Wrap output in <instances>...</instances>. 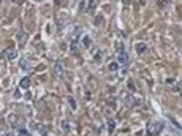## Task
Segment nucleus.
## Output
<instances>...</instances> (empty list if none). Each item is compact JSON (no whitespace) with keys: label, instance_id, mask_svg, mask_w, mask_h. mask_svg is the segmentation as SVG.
Masks as SVG:
<instances>
[{"label":"nucleus","instance_id":"6","mask_svg":"<svg viewBox=\"0 0 182 136\" xmlns=\"http://www.w3.org/2000/svg\"><path fill=\"white\" fill-rule=\"evenodd\" d=\"M10 124H11L13 127H19V125H21V120H19L18 116H10Z\"/></svg>","mask_w":182,"mask_h":136},{"label":"nucleus","instance_id":"15","mask_svg":"<svg viewBox=\"0 0 182 136\" xmlns=\"http://www.w3.org/2000/svg\"><path fill=\"white\" fill-rule=\"evenodd\" d=\"M94 60H95V62H100V60H101V51H97V54H95V57H94Z\"/></svg>","mask_w":182,"mask_h":136},{"label":"nucleus","instance_id":"17","mask_svg":"<svg viewBox=\"0 0 182 136\" xmlns=\"http://www.w3.org/2000/svg\"><path fill=\"white\" fill-rule=\"evenodd\" d=\"M62 128H64L65 131H68V130H70V124H68V122H65V120H64V122H62Z\"/></svg>","mask_w":182,"mask_h":136},{"label":"nucleus","instance_id":"9","mask_svg":"<svg viewBox=\"0 0 182 136\" xmlns=\"http://www.w3.org/2000/svg\"><path fill=\"white\" fill-rule=\"evenodd\" d=\"M82 46L84 48H90V37L89 35H84L82 37Z\"/></svg>","mask_w":182,"mask_h":136},{"label":"nucleus","instance_id":"13","mask_svg":"<svg viewBox=\"0 0 182 136\" xmlns=\"http://www.w3.org/2000/svg\"><path fill=\"white\" fill-rule=\"evenodd\" d=\"M68 103H70V106H71V109H76V101H74L73 97H68Z\"/></svg>","mask_w":182,"mask_h":136},{"label":"nucleus","instance_id":"8","mask_svg":"<svg viewBox=\"0 0 182 136\" xmlns=\"http://www.w3.org/2000/svg\"><path fill=\"white\" fill-rule=\"evenodd\" d=\"M119 65H121V63H119L117 60H116V62H111L109 65H108V70H109V71H117V70H119Z\"/></svg>","mask_w":182,"mask_h":136},{"label":"nucleus","instance_id":"2","mask_svg":"<svg viewBox=\"0 0 182 136\" xmlns=\"http://www.w3.org/2000/svg\"><path fill=\"white\" fill-rule=\"evenodd\" d=\"M162 127H163L162 122H149L146 130H147V133L151 136H155V134H158L160 131H162Z\"/></svg>","mask_w":182,"mask_h":136},{"label":"nucleus","instance_id":"11","mask_svg":"<svg viewBox=\"0 0 182 136\" xmlns=\"http://www.w3.org/2000/svg\"><path fill=\"white\" fill-rule=\"evenodd\" d=\"M29 85H30V79H29V78H24V79L21 81V87L27 89V87H29Z\"/></svg>","mask_w":182,"mask_h":136},{"label":"nucleus","instance_id":"10","mask_svg":"<svg viewBox=\"0 0 182 136\" xmlns=\"http://www.w3.org/2000/svg\"><path fill=\"white\" fill-rule=\"evenodd\" d=\"M37 130H38V133L41 134V136H46V127L45 125H37Z\"/></svg>","mask_w":182,"mask_h":136},{"label":"nucleus","instance_id":"21","mask_svg":"<svg viewBox=\"0 0 182 136\" xmlns=\"http://www.w3.org/2000/svg\"><path fill=\"white\" fill-rule=\"evenodd\" d=\"M0 2H2V0H0Z\"/></svg>","mask_w":182,"mask_h":136},{"label":"nucleus","instance_id":"7","mask_svg":"<svg viewBox=\"0 0 182 136\" xmlns=\"http://www.w3.org/2000/svg\"><path fill=\"white\" fill-rule=\"evenodd\" d=\"M146 49H147V46H146L144 43H136V52L138 54H143Z\"/></svg>","mask_w":182,"mask_h":136},{"label":"nucleus","instance_id":"4","mask_svg":"<svg viewBox=\"0 0 182 136\" xmlns=\"http://www.w3.org/2000/svg\"><path fill=\"white\" fill-rule=\"evenodd\" d=\"M54 68H55V73H57V76H64V63H62L60 60L55 62Z\"/></svg>","mask_w":182,"mask_h":136},{"label":"nucleus","instance_id":"19","mask_svg":"<svg viewBox=\"0 0 182 136\" xmlns=\"http://www.w3.org/2000/svg\"><path fill=\"white\" fill-rule=\"evenodd\" d=\"M54 3H55V5H60V3H62V0H54Z\"/></svg>","mask_w":182,"mask_h":136},{"label":"nucleus","instance_id":"1","mask_svg":"<svg viewBox=\"0 0 182 136\" xmlns=\"http://www.w3.org/2000/svg\"><path fill=\"white\" fill-rule=\"evenodd\" d=\"M116 55H117V62H119V63H122V65H127L128 55H127V52H125L124 43H121V41L116 43Z\"/></svg>","mask_w":182,"mask_h":136},{"label":"nucleus","instance_id":"3","mask_svg":"<svg viewBox=\"0 0 182 136\" xmlns=\"http://www.w3.org/2000/svg\"><path fill=\"white\" fill-rule=\"evenodd\" d=\"M3 55H5L6 60H13V59H16L18 52H16L15 48H8V49H5V51H3Z\"/></svg>","mask_w":182,"mask_h":136},{"label":"nucleus","instance_id":"20","mask_svg":"<svg viewBox=\"0 0 182 136\" xmlns=\"http://www.w3.org/2000/svg\"><path fill=\"white\" fill-rule=\"evenodd\" d=\"M3 136H13L11 133H6V134H3Z\"/></svg>","mask_w":182,"mask_h":136},{"label":"nucleus","instance_id":"16","mask_svg":"<svg viewBox=\"0 0 182 136\" xmlns=\"http://www.w3.org/2000/svg\"><path fill=\"white\" fill-rule=\"evenodd\" d=\"M21 68H22V70H27V59H22V60H21Z\"/></svg>","mask_w":182,"mask_h":136},{"label":"nucleus","instance_id":"18","mask_svg":"<svg viewBox=\"0 0 182 136\" xmlns=\"http://www.w3.org/2000/svg\"><path fill=\"white\" fill-rule=\"evenodd\" d=\"M113 128H114V122L111 120V122H109V130H113Z\"/></svg>","mask_w":182,"mask_h":136},{"label":"nucleus","instance_id":"14","mask_svg":"<svg viewBox=\"0 0 182 136\" xmlns=\"http://www.w3.org/2000/svg\"><path fill=\"white\" fill-rule=\"evenodd\" d=\"M95 5H97L95 0H89V6H87V10H94V8H95Z\"/></svg>","mask_w":182,"mask_h":136},{"label":"nucleus","instance_id":"12","mask_svg":"<svg viewBox=\"0 0 182 136\" xmlns=\"http://www.w3.org/2000/svg\"><path fill=\"white\" fill-rule=\"evenodd\" d=\"M18 134H19V136H30L29 130H25V128H19V130H18Z\"/></svg>","mask_w":182,"mask_h":136},{"label":"nucleus","instance_id":"5","mask_svg":"<svg viewBox=\"0 0 182 136\" xmlns=\"http://www.w3.org/2000/svg\"><path fill=\"white\" fill-rule=\"evenodd\" d=\"M25 40H27V33L21 30V32L18 33V41H19V46H24V45H25Z\"/></svg>","mask_w":182,"mask_h":136}]
</instances>
